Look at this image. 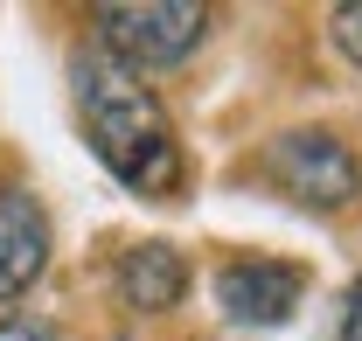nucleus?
I'll use <instances>...</instances> for the list:
<instances>
[{
  "label": "nucleus",
  "mask_w": 362,
  "mask_h": 341,
  "mask_svg": "<svg viewBox=\"0 0 362 341\" xmlns=\"http://www.w3.org/2000/svg\"><path fill=\"white\" fill-rule=\"evenodd\" d=\"M70 84H77V119H84L90 154L112 168V181H126L146 202H168L181 188V139L168 126V105L139 84L133 70H119L105 49H84L70 63Z\"/></svg>",
  "instance_id": "obj_1"
},
{
  "label": "nucleus",
  "mask_w": 362,
  "mask_h": 341,
  "mask_svg": "<svg viewBox=\"0 0 362 341\" xmlns=\"http://www.w3.org/2000/svg\"><path fill=\"white\" fill-rule=\"evenodd\" d=\"M90 28H98L105 56L139 77V70L188 63L209 35V7L202 0H105V7H90Z\"/></svg>",
  "instance_id": "obj_2"
},
{
  "label": "nucleus",
  "mask_w": 362,
  "mask_h": 341,
  "mask_svg": "<svg viewBox=\"0 0 362 341\" xmlns=\"http://www.w3.org/2000/svg\"><path fill=\"white\" fill-rule=\"evenodd\" d=\"M258 174L286 202H300V209H349L362 195V161L349 154V139H334L327 126L279 132L258 154Z\"/></svg>",
  "instance_id": "obj_3"
},
{
  "label": "nucleus",
  "mask_w": 362,
  "mask_h": 341,
  "mask_svg": "<svg viewBox=\"0 0 362 341\" xmlns=\"http://www.w3.org/2000/svg\"><path fill=\"white\" fill-rule=\"evenodd\" d=\"M307 299V272L286 258H230L216 272V306L237 328H279Z\"/></svg>",
  "instance_id": "obj_4"
},
{
  "label": "nucleus",
  "mask_w": 362,
  "mask_h": 341,
  "mask_svg": "<svg viewBox=\"0 0 362 341\" xmlns=\"http://www.w3.org/2000/svg\"><path fill=\"white\" fill-rule=\"evenodd\" d=\"M49 272V216L21 181H0V299H21Z\"/></svg>",
  "instance_id": "obj_5"
},
{
  "label": "nucleus",
  "mask_w": 362,
  "mask_h": 341,
  "mask_svg": "<svg viewBox=\"0 0 362 341\" xmlns=\"http://www.w3.org/2000/svg\"><path fill=\"white\" fill-rule=\"evenodd\" d=\"M181 293H188V265H181L175 244L146 237L133 251H119V299H126L133 313H168Z\"/></svg>",
  "instance_id": "obj_6"
},
{
  "label": "nucleus",
  "mask_w": 362,
  "mask_h": 341,
  "mask_svg": "<svg viewBox=\"0 0 362 341\" xmlns=\"http://www.w3.org/2000/svg\"><path fill=\"white\" fill-rule=\"evenodd\" d=\"M320 341H362V279L341 286V299H334V313H327Z\"/></svg>",
  "instance_id": "obj_7"
},
{
  "label": "nucleus",
  "mask_w": 362,
  "mask_h": 341,
  "mask_svg": "<svg viewBox=\"0 0 362 341\" xmlns=\"http://www.w3.org/2000/svg\"><path fill=\"white\" fill-rule=\"evenodd\" d=\"M334 49L349 56L362 70V0H349V7H334Z\"/></svg>",
  "instance_id": "obj_8"
},
{
  "label": "nucleus",
  "mask_w": 362,
  "mask_h": 341,
  "mask_svg": "<svg viewBox=\"0 0 362 341\" xmlns=\"http://www.w3.org/2000/svg\"><path fill=\"white\" fill-rule=\"evenodd\" d=\"M0 341H56V328L35 320V313H7V320H0Z\"/></svg>",
  "instance_id": "obj_9"
}]
</instances>
